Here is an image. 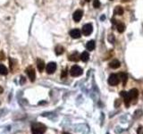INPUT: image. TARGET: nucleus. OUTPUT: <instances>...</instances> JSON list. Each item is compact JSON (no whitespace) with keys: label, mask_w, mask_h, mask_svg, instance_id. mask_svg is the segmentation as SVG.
I'll return each mask as SVG.
<instances>
[{"label":"nucleus","mask_w":143,"mask_h":134,"mask_svg":"<svg viewBox=\"0 0 143 134\" xmlns=\"http://www.w3.org/2000/svg\"><path fill=\"white\" fill-rule=\"evenodd\" d=\"M26 73H27L29 79L31 80V81H34L36 79V72L32 67H29V68L26 69Z\"/></svg>","instance_id":"obj_5"},{"label":"nucleus","mask_w":143,"mask_h":134,"mask_svg":"<svg viewBox=\"0 0 143 134\" xmlns=\"http://www.w3.org/2000/svg\"><path fill=\"white\" fill-rule=\"evenodd\" d=\"M108 84L110 86H116L120 82V77L117 74H111L108 78Z\"/></svg>","instance_id":"obj_3"},{"label":"nucleus","mask_w":143,"mask_h":134,"mask_svg":"<svg viewBox=\"0 0 143 134\" xmlns=\"http://www.w3.org/2000/svg\"><path fill=\"white\" fill-rule=\"evenodd\" d=\"M5 55H4L3 52H0V60H4L5 59Z\"/></svg>","instance_id":"obj_23"},{"label":"nucleus","mask_w":143,"mask_h":134,"mask_svg":"<svg viewBox=\"0 0 143 134\" xmlns=\"http://www.w3.org/2000/svg\"><path fill=\"white\" fill-rule=\"evenodd\" d=\"M82 72H83L82 68L78 65H73L70 70V74L73 77H78L82 74Z\"/></svg>","instance_id":"obj_2"},{"label":"nucleus","mask_w":143,"mask_h":134,"mask_svg":"<svg viewBox=\"0 0 143 134\" xmlns=\"http://www.w3.org/2000/svg\"><path fill=\"white\" fill-rule=\"evenodd\" d=\"M128 94H129L131 99H136L139 96V91H138V90H136V88H133V90H131L129 92H128Z\"/></svg>","instance_id":"obj_11"},{"label":"nucleus","mask_w":143,"mask_h":134,"mask_svg":"<svg viewBox=\"0 0 143 134\" xmlns=\"http://www.w3.org/2000/svg\"><path fill=\"white\" fill-rule=\"evenodd\" d=\"M85 1H86V2H90V0H85Z\"/></svg>","instance_id":"obj_26"},{"label":"nucleus","mask_w":143,"mask_h":134,"mask_svg":"<svg viewBox=\"0 0 143 134\" xmlns=\"http://www.w3.org/2000/svg\"><path fill=\"white\" fill-rule=\"evenodd\" d=\"M2 92H3V88H0V93H2Z\"/></svg>","instance_id":"obj_24"},{"label":"nucleus","mask_w":143,"mask_h":134,"mask_svg":"<svg viewBox=\"0 0 143 134\" xmlns=\"http://www.w3.org/2000/svg\"><path fill=\"white\" fill-rule=\"evenodd\" d=\"M114 14H117V15H123V8L122 6L118 5L114 8Z\"/></svg>","instance_id":"obj_14"},{"label":"nucleus","mask_w":143,"mask_h":134,"mask_svg":"<svg viewBox=\"0 0 143 134\" xmlns=\"http://www.w3.org/2000/svg\"><path fill=\"white\" fill-rule=\"evenodd\" d=\"M64 48L62 46H57L56 47V54L57 55H62V54L64 53Z\"/></svg>","instance_id":"obj_20"},{"label":"nucleus","mask_w":143,"mask_h":134,"mask_svg":"<svg viewBox=\"0 0 143 134\" xmlns=\"http://www.w3.org/2000/svg\"><path fill=\"white\" fill-rule=\"evenodd\" d=\"M120 65H121L120 62H119L118 60H116V59L113 60V61L109 64V66L113 69H117V68L120 67Z\"/></svg>","instance_id":"obj_13"},{"label":"nucleus","mask_w":143,"mask_h":134,"mask_svg":"<svg viewBox=\"0 0 143 134\" xmlns=\"http://www.w3.org/2000/svg\"><path fill=\"white\" fill-rule=\"evenodd\" d=\"M124 1H127V0H124Z\"/></svg>","instance_id":"obj_27"},{"label":"nucleus","mask_w":143,"mask_h":134,"mask_svg":"<svg viewBox=\"0 0 143 134\" xmlns=\"http://www.w3.org/2000/svg\"><path fill=\"white\" fill-rule=\"evenodd\" d=\"M116 27H117V31L120 32V33L123 32V31H124V30H125V25L123 24V23H121V21H118Z\"/></svg>","instance_id":"obj_17"},{"label":"nucleus","mask_w":143,"mask_h":134,"mask_svg":"<svg viewBox=\"0 0 143 134\" xmlns=\"http://www.w3.org/2000/svg\"><path fill=\"white\" fill-rule=\"evenodd\" d=\"M82 15H83V12L81 10H76L73 14V19L75 23H79L81 20Z\"/></svg>","instance_id":"obj_7"},{"label":"nucleus","mask_w":143,"mask_h":134,"mask_svg":"<svg viewBox=\"0 0 143 134\" xmlns=\"http://www.w3.org/2000/svg\"><path fill=\"white\" fill-rule=\"evenodd\" d=\"M86 47H87L88 50L92 51L95 48V41L94 40H90L87 44H86Z\"/></svg>","instance_id":"obj_15"},{"label":"nucleus","mask_w":143,"mask_h":134,"mask_svg":"<svg viewBox=\"0 0 143 134\" xmlns=\"http://www.w3.org/2000/svg\"><path fill=\"white\" fill-rule=\"evenodd\" d=\"M93 6H94L95 8L100 7V2H99V0H94V1H93Z\"/></svg>","instance_id":"obj_21"},{"label":"nucleus","mask_w":143,"mask_h":134,"mask_svg":"<svg viewBox=\"0 0 143 134\" xmlns=\"http://www.w3.org/2000/svg\"><path fill=\"white\" fill-rule=\"evenodd\" d=\"M69 34H70V36L73 38H81V32L79 29L72 30V31L69 32Z\"/></svg>","instance_id":"obj_9"},{"label":"nucleus","mask_w":143,"mask_h":134,"mask_svg":"<svg viewBox=\"0 0 143 134\" xmlns=\"http://www.w3.org/2000/svg\"><path fill=\"white\" fill-rule=\"evenodd\" d=\"M111 1H113V0H111Z\"/></svg>","instance_id":"obj_28"},{"label":"nucleus","mask_w":143,"mask_h":134,"mask_svg":"<svg viewBox=\"0 0 143 134\" xmlns=\"http://www.w3.org/2000/svg\"><path fill=\"white\" fill-rule=\"evenodd\" d=\"M56 64L54 62H51V63H48L46 66V71L48 74H52L56 72Z\"/></svg>","instance_id":"obj_6"},{"label":"nucleus","mask_w":143,"mask_h":134,"mask_svg":"<svg viewBox=\"0 0 143 134\" xmlns=\"http://www.w3.org/2000/svg\"><path fill=\"white\" fill-rule=\"evenodd\" d=\"M120 95L123 98V101H124V104L126 107H129L130 102H131V98H130L129 94L126 91H121Z\"/></svg>","instance_id":"obj_8"},{"label":"nucleus","mask_w":143,"mask_h":134,"mask_svg":"<svg viewBox=\"0 0 143 134\" xmlns=\"http://www.w3.org/2000/svg\"><path fill=\"white\" fill-rule=\"evenodd\" d=\"M80 59H81V55H79L77 52H74L73 54L69 55V60H70V61L77 62V61H79Z\"/></svg>","instance_id":"obj_10"},{"label":"nucleus","mask_w":143,"mask_h":134,"mask_svg":"<svg viewBox=\"0 0 143 134\" xmlns=\"http://www.w3.org/2000/svg\"><path fill=\"white\" fill-rule=\"evenodd\" d=\"M8 73L7 68L4 64H0V75H6Z\"/></svg>","instance_id":"obj_19"},{"label":"nucleus","mask_w":143,"mask_h":134,"mask_svg":"<svg viewBox=\"0 0 143 134\" xmlns=\"http://www.w3.org/2000/svg\"><path fill=\"white\" fill-rule=\"evenodd\" d=\"M67 76V70H63L62 71V75L61 77L62 78H65Z\"/></svg>","instance_id":"obj_22"},{"label":"nucleus","mask_w":143,"mask_h":134,"mask_svg":"<svg viewBox=\"0 0 143 134\" xmlns=\"http://www.w3.org/2000/svg\"><path fill=\"white\" fill-rule=\"evenodd\" d=\"M46 126L40 122H34L31 125V132L32 134H44L46 131Z\"/></svg>","instance_id":"obj_1"},{"label":"nucleus","mask_w":143,"mask_h":134,"mask_svg":"<svg viewBox=\"0 0 143 134\" xmlns=\"http://www.w3.org/2000/svg\"><path fill=\"white\" fill-rule=\"evenodd\" d=\"M119 77H120V79L122 80L123 85H125V84H126V82H127V79H128L126 73H125V72H121L120 74H119Z\"/></svg>","instance_id":"obj_18"},{"label":"nucleus","mask_w":143,"mask_h":134,"mask_svg":"<svg viewBox=\"0 0 143 134\" xmlns=\"http://www.w3.org/2000/svg\"><path fill=\"white\" fill-rule=\"evenodd\" d=\"M89 58H90V55H89L88 52H82L81 55V60L83 62H87L89 60Z\"/></svg>","instance_id":"obj_16"},{"label":"nucleus","mask_w":143,"mask_h":134,"mask_svg":"<svg viewBox=\"0 0 143 134\" xmlns=\"http://www.w3.org/2000/svg\"><path fill=\"white\" fill-rule=\"evenodd\" d=\"M92 31H93V27H92V25L90 24V23L85 24L83 27H82V33H83V35L89 36V35H90V34L92 33Z\"/></svg>","instance_id":"obj_4"},{"label":"nucleus","mask_w":143,"mask_h":134,"mask_svg":"<svg viewBox=\"0 0 143 134\" xmlns=\"http://www.w3.org/2000/svg\"><path fill=\"white\" fill-rule=\"evenodd\" d=\"M63 134H70V133H68V132H64Z\"/></svg>","instance_id":"obj_25"},{"label":"nucleus","mask_w":143,"mask_h":134,"mask_svg":"<svg viewBox=\"0 0 143 134\" xmlns=\"http://www.w3.org/2000/svg\"><path fill=\"white\" fill-rule=\"evenodd\" d=\"M37 67H38V70L40 71V72H42L45 69V63L43 60L41 59H38L37 60Z\"/></svg>","instance_id":"obj_12"}]
</instances>
